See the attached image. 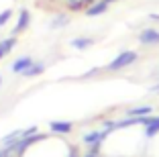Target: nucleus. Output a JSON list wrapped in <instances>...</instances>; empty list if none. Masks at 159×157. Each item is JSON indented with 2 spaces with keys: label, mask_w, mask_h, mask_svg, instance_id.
I'll list each match as a JSON object with an SVG mask.
<instances>
[{
  "label": "nucleus",
  "mask_w": 159,
  "mask_h": 157,
  "mask_svg": "<svg viewBox=\"0 0 159 157\" xmlns=\"http://www.w3.org/2000/svg\"><path fill=\"white\" fill-rule=\"evenodd\" d=\"M137 57H139V53H137V51H122V53H118V55L106 65V69H108V72H118V69H125V67H129V65L135 63Z\"/></svg>",
  "instance_id": "nucleus-1"
},
{
  "label": "nucleus",
  "mask_w": 159,
  "mask_h": 157,
  "mask_svg": "<svg viewBox=\"0 0 159 157\" xmlns=\"http://www.w3.org/2000/svg\"><path fill=\"white\" fill-rule=\"evenodd\" d=\"M29 25H31V12H29V8H20L19 19H16V25H14V29H12V35L16 37V35L25 33L29 29Z\"/></svg>",
  "instance_id": "nucleus-2"
},
{
  "label": "nucleus",
  "mask_w": 159,
  "mask_h": 157,
  "mask_svg": "<svg viewBox=\"0 0 159 157\" xmlns=\"http://www.w3.org/2000/svg\"><path fill=\"white\" fill-rule=\"evenodd\" d=\"M35 63V59L31 55H23V57H19V59H14L12 61V65H10V69H12L14 74H20L23 76V72H27L31 65Z\"/></svg>",
  "instance_id": "nucleus-3"
},
{
  "label": "nucleus",
  "mask_w": 159,
  "mask_h": 157,
  "mask_svg": "<svg viewBox=\"0 0 159 157\" xmlns=\"http://www.w3.org/2000/svg\"><path fill=\"white\" fill-rule=\"evenodd\" d=\"M139 41L143 45H157L159 43V31L157 29H143L139 35Z\"/></svg>",
  "instance_id": "nucleus-4"
},
{
  "label": "nucleus",
  "mask_w": 159,
  "mask_h": 157,
  "mask_svg": "<svg viewBox=\"0 0 159 157\" xmlns=\"http://www.w3.org/2000/svg\"><path fill=\"white\" fill-rule=\"evenodd\" d=\"M49 129H51V133H57V135H70L74 131V125L67 122V120H51Z\"/></svg>",
  "instance_id": "nucleus-5"
},
{
  "label": "nucleus",
  "mask_w": 159,
  "mask_h": 157,
  "mask_svg": "<svg viewBox=\"0 0 159 157\" xmlns=\"http://www.w3.org/2000/svg\"><path fill=\"white\" fill-rule=\"evenodd\" d=\"M143 127H145V133H143V135H145V139H149V141H151V139L159 133V118L149 114V116H147V122Z\"/></svg>",
  "instance_id": "nucleus-6"
},
{
  "label": "nucleus",
  "mask_w": 159,
  "mask_h": 157,
  "mask_svg": "<svg viewBox=\"0 0 159 157\" xmlns=\"http://www.w3.org/2000/svg\"><path fill=\"white\" fill-rule=\"evenodd\" d=\"M108 2H104V0H94L92 4L88 6V8H86V14H88V16H100V14H104L108 10Z\"/></svg>",
  "instance_id": "nucleus-7"
},
{
  "label": "nucleus",
  "mask_w": 159,
  "mask_h": 157,
  "mask_svg": "<svg viewBox=\"0 0 159 157\" xmlns=\"http://www.w3.org/2000/svg\"><path fill=\"white\" fill-rule=\"evenodd\" d=\"M14 47H16V37H14V35H10L8 39H2V41H0V61L4 59Z\"/></svg>",
  "instance_id": "nucleus-8"
},
{
  "label": "nucleus",
  "mask_w": 159,
  "mask_h": 157,
  "mask_svg": "<svg viewBox=\"0 0 159 157\" xmlns=\"http://www.w3.org/2000/svg\"><path fill=\"white\" fill-rule=\"evenodd\" d=\"M70 45L74 47V49H78V51H84V49H88V47L94 45V39L92 37H75V39L70 41Z\"/></svg>",
  "instance_id": "nucleus-9"
},
{
  "label": "nucleus",
  "mask_w": 159,
  "mask_h": 157,
  "mask_svg": "<svg viewBox=\"0 0 159 157\" xmlns=\"http://www.w3.org/2000/svg\"><path fill=\"white\" fill-rule=\"evenodd\" d=\"M20 133H23L20 129H16V131H12V133H8L4 139H2V141H0V145H2V147H8V149H12L14 145H16V141L20 139Z\"/></svg>",
  "instance_id": "nucleus-10"
},
{
  "label": "nucleus",
  "mask_w": 159,
  "mask_h": 157,
  "mask_svg": "<svg viewBox=\"0 0 159 157\" xmlns=\"http://www.w3.org/2000/svg\"><path fill=\"white\" fill-rule=\"evenodd\" d=\"M43 72H45V63H41V61H35L31 67L27 69V72H23V76H27V78H37V76H41Z\"/></svg>",
  "instance_id": "nucleus-11"
},
{
  "label": "nucleus",
  "mask_w": 159,
  "mask_h": 157,
  "mask_svg": "<svg viewBox=\"0 0 159 157\" xmlns=\"http://www.w3.org/2000/svg\"><path fill=\"white\" fill-rule=\"evenodd\" d=\"M67 25H70V16H67V14H55V16H53V21H51V25H49V27L51 29H61V27H67Z\"/></svg>",
  "instance_id": "nucleus-12"
},
{
  "label": "nucleus",
  "mask_w": 159,
  "mask_h": 157,
  "mask_svg": "<svg viewBox=\"0 0 159 157\" xmlns=\"http://www.w3.org/2000/svg\"><path fill=\"white\" fill-rule=\"evenodd\" d=\"M151 110H153L151 106H135V108H131V110H126V114L129 116H149Z\"/></svg>",
  "instance_id": "nucleus-13"
},
{
  "label": "nucleus",
  "mask_w": 159,
  "mask_h": 157,
  "mask_svg": "<svg viewBox=\"0 0 159 157\" xmlns=\"http://www.w3.org/2000/svg\"><path fill=\"white\" fill-rule=\"evenodd\" d=\"M10 19H12V8H4L0 12V27H4Z\"/></svg>",
  "instance_id": "nucleus-14"
},
{
  "label": "nucleus",
  "mask_w": 159,
  "mask_h": 157,
  "mask_svg": "<svg viewBox=\"0 0 159 157\" xmlns=\"http://www.w3.org/2000/svg\"><path fill=\"white\" fill-rule=\"evenodd\" d=\"M98 149H100V147H92L84 157H100V151H98Z\"/></svg>",
  "instance_id": "nucleus-15"
},
{
  "label": "nucleus",
  "mask_w": 159,
  "mask_h": 157,
  "mask_svg": "<svg viewBox=\"0 0 159 157\" xmlns=\"http://www.w3.org/2000/svg\"><path fill=\"white\" fill-rule=\"evenodd\" d=\"M0 157H12V149H8V147L0 149Z\"/></svg>",
  "instance_id": "nucleus-16"
},
{
  "label": "nucleus",
  "mask_w": 159,
  "mask_h": 157,
  "mask_svg": "<svg viewBox=\"0 0 159 157\" xmlns=\"http://www.w3.org/2000/svg\"><path fill=\"white\" fill-rule=\"evenodd\" d=\"M149 19H151V21H159V14H157V12H151Z\"/></svg>",
  "instance_id": "nucleus-17"
},
{
  "label": "nucleus",
  "mask_w": 159,
  "mask_h": 157,
  "mask_svg": "<svg viewBox=\"0 0 159 157\" xmlns=\"http://www.w3.org/2000/svg\"><path fill=\"white\" fill-rule=\"evenodd\" d=\"M67 157H80V155H78V151H75V149H71V151L67 153Z\"/></svg>",
  "instance_id": "nucleus-18"
},
{
  "label": "nucleus",
  "mask_w": 159,
  "mask_h": 157,
  "mask_svg": "<svg viewBox=\"0 0 159 157\" xmlns=\"http://www.w3.org/2000/svg\"><path fill=\"white\" fill-rule=\"evenodd\" d=\"M151 92H155V94H159V84H157V86H153V88H151Z\"/></svg>",
  "instance_id": "nucleus-19"
},
{
  "label": "nucleus",
  "mask_w": 159,
  "mask_h": 157,
  "mask_svg": "<svg viewBox=\"0 0 159 157\" xmlns=\"http://www.w3.org/2000/svg\"><path fill=\"white\" fill-rule=\"evenodd\" d=\"M104 2H108V4H112V2H116V0H104Z\"/></svg>",
  "instance_id": "nucleus-20"
},
{
  "label": "nucleus",
  "mask_w": 159,
  "mask_h": 157,
  "mask_svg": "<svg viewBox=\"0 0 159 157\" xmlns=\"http://www.w3.org/2000/svg\"><path fill=\"white\" fill-rule=\"evenodd\" d=\"M0 84H2V78H0Z\"/></svg>",
  "instance_id": "nucleus-21"
}]
</instances>
